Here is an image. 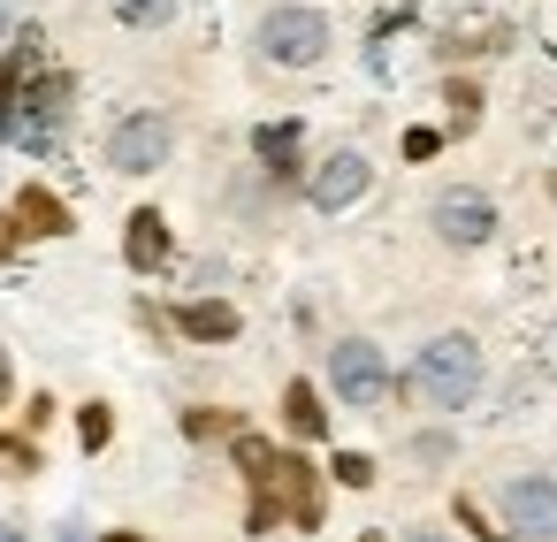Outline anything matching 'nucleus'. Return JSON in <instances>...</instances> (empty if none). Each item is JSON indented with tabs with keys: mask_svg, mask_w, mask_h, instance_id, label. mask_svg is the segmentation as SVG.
<instances>
[{
	"mask_svg": "<svg viewBox=\"0 0 557 542\" xmlns=\"http://www.w3.org/2000/svg\"><path fill=\"white\" fill-rule=\"evenodd\" d=\"M481 382H488V367H481V344H473L466 329L428 336L420 359H412V374H405V390H412L420 405H435V412H466V405L481 397Z\"/></svg>",
	"mask_w": 557,
	"mask_h": 542,
	"instance_id": "nucleus-1",
	"label": "nucleus"
},
{
	"mask_svg": "<svg viewBox=\"0 0 557 542\" xmlns=\"http://www.w3.org/2000/svg\"><path fill=\"white\" fill-rule=\"evenodd\" d=\"M336 47V24L321 9H306V0H275V9L252 24V54L268 70H321Z\"/></svg>",
	"mask_w": 557,
	"mask_h": 542,
	"instance_id": "nucleus-2",
	"label": "nucleus"
},
{
	"mask_svg": "<svg viewBox=\"0 0 557 542\" xmlns=\"http://www.w3.org/2000/svg\"><path fill=\"white\" fill-rule=\"evenodd\" d=\"M245 489H275L283 527H298V534H313V527L329 519V473H321L306 451H268V466H252Z\"/></svg>",
	"mask_w": 557,
	"mask_h": 542,
	"instance_id": "nucleus-3",
	"label": "nucleus"
},
{
	"mask_svg": "<svg viewBox=\"0 0 557 542\" xmlns=\"http://www.w3.org/2000/svg\"><path fill=\"white\" fill-rule=\"evenodd\" d=\"M329 390H336V405H351V412H382L389 390H397V374H389V359H382L374 336H336V344H329Z\"/></svg>",
	"mask_w": 557,
	"mask_h": 542,
	"instance_id": "nucleus-4",
	"label": "nucleus"
},
{
	"mask_svg": "<svg viewBox=\"0 0 557 542\" xmlns=\"http://www.w3.org/2000/svg\"><path fill=\"white\" fill-rule=\"evenodd\" d=\"M169 161H176V115L138 108V115H123L108 131V169L115 176H161Z\"/></svg>",
	"mask_w": 557,
	"mask_h": 542,
	"instance_id": "nucleus-5",
	"label": "nucleus"
},
{
	"mask_svg": "<svg viewBox=\"0 0 557 542\" xmlns=\"http://www.w3.org/2000/svg\"><path fill=\"white\" fill-rule=\"evenodd\" d=\"M428 230H435V245H450V252H481V245L496 237V199L473 192V184H443V192L428 199Z\"/></svg>",
	"mask_w": 557,
	"mask_h": 542,
	"instance_id": "nucleus-6",
	"label": "nucleus"
},
{
	"mask_svg": "<svg viewBox=\"0 0 557 542\" xmlns=\"http://www.w3.org/2000/svg\"><path fill=\"white\" fill-rule=\"evenodd\" d=\"M70 108H77V77L70 70H32L24 77V93H16V131L9 138H24V146H54V131L70 123Z\"/></svg>",
	"mask_w": 557,
	"mask_h": 542,
	"instance_id": "nucleus-7",
	"label": "nucleus"
},
{
	"mask_svg": "<svg viewBox=\"0 0 557 542\" xmlns=\"http://www.w3.org/2000/svg\"><path fill=\"white\" fill-rule=\"evenodd\" d=\"M367 184H374V161H367L359 146H336V153H321V161L306 169V207H313V214H344V207L367 199Z\"/></svg>",
	"mask_w": 557,
	"mask_h": 542,
	"instance_id": "nucleus-8",
	"label": "nucleus"
},
{
	"mask_svg": "<svg viewBox=\"0 0 557 542\" xmlns=\"http://www.w3.org/2000/svg\"><path fill=\"white\" fill-rule=\"evenodd\" d=\"M496 504H504V534L557 542V481H549V473H511Z\"/></svg>",
	"mask_w": 557,
	"mask_h": 542,
	"instance_id": "nucleus-9",
	"label": "nucleus"
},
{
	"mask_svg": "<svg viewBox=\"0 0 557 542\" xmlns=\"http://www.w3.org/2000/svg\"><path fill=\"white\" fill-rule=\"evenodd\" d=\"M169 252H176L169 214H161V207H131V222H123V260H131V275H161Z\"/></svg>",
	"mask_w": 557,
	"mask_h": 542,
	"instance_id": "nucleus-10",
	"label": "nucleus"
},
{
	"mask_svg": "<svg viewBox=\"0 0 557 542\" xmlns=\"http://www.w3.org/2000/svg\"><path fill=\"white\" fill-rule=\"evenodd\" d=\"M9 214H16V230H24V245H32V237H70V230H77L70 199H62L54 184H16Z\"/></svg>",
	"mask_w": 557,
	"mask_h": 542,
	"instance_id": "nucleus-11",
	"label": "nucleus"
},
{
	"mask_svg": "<svg viewBox=\"0 0 557 542\" xmlns=\"http://www.w3.org/2000/svg\"><path fill=\"white\" fill-rule=\"evenodd\" d=\"M169 329H176L184 344H237V336H245V313H237L230 298H184V306L169 313Z\"/></svg>",
	"mask_w": 557,
	"mask_h": 542,
	"instance_id": "nucleus-12",
	"label": "nucleus"
},
{
	"mask_svg": "<svg viewBox=\"0 0 557 542\" xmlns=\"http://www.w3.org/2000/svg\"><path fill=\"white\" fill-rule=\"evenodd\" d=\"M252 161H260L275 184H290V176L306 169V123H298V115H283V123H260V131H252Z\"/></svg>",
	"mask_w": 557,
	"mask_h": 542,
	"instance_id": "nucleus-13",
	"label": "nucleus"
},
{
	"mask_svg": "<svg viewBox=\"0 0 557 542\" xmlns=\"http://www.w3.org/2000/svg\"><path fill=\"white\" fill-rule=\"evenodd\" d=\"M283 428H290V443H329V405L306 374L283 382Z\"/></svg>",
	"mask_w": 557,
	"mask_h": 542,
	"instance_id": "nucleus-14",
	"label": "nucleus"
},
{
	"mask_svg": "<svg viewBox=\"0 0 557 542\" xmlns=\"http://www.w3.org/2000/svg\"><path fill=\"white\" fill-rule=\"evenodd\" d=\"M176 428H184L191 443H230L245 420H237V412H222V405H184V420H176Z\"/></svg>",
	"mask_w": 557,
	"mask_h": 542,
	"instance_id": "nucleus-15",
	"label": "nucleus"
},
{
	"mask_svg": "<svg viewBox=\"0 0 557 542\" xmlns=\"http://www.w3.org/2000/svg\"><path fill=\"white\" fill-rule=\"evenodd\" d=\"M443 100H450V138H466L481 123V77H443Z\"/></svg>",
	"mask_w": 557,
	"mask_h": 542,
	"instance_id": "nucleus-16",
	"label": "nucleus"
},
{
	"mask_svg": "<svg viewBox=\"0 0 557 542\" xmlns=\"http://www.w3.org/2000/svg\"><path fill=\"white\" fill-rule=\"evenodd\" d=\"M115 9V24H131V32H169L176 24V0H108Z\"/></svg>",
	"mask_w": 557,
	"mask_h": 542,
	"instance_id": "nucleus-17",
	"label": "nucleus"
},
{
	"mask_svg": "<svg viewBox=\"0 0 557 542\" xmlns=\"http://www.w3.org/2000/svg\"><path fill=\"white\" fill-rule=\"evenodd\" d=\"M77 443H85V458H100L108 443H115V405H77Z\"/></svg>",
	"mask_w": 557,
	"mask_h": 542,
	"instance_id": "nucleus-18",
	"label": "nucleus"
},
{
	"mask_svg": "<svg viewBox=\"0 0 557 542\" xmlns=\"http://www.w3.org/2000/svg\"><path fill=\"white\" fill-rule=\"evenodd\" d=\"M321 473H329V481H344V489H374V458H367V451H336Z\"/></svg>",
	"mask_w": 557,
	"mask_h": 542,
	"instance_id": "nucleus-19",
	"label": "nucleus"
},
{
	"mask_svg": "<svg viewBox=\"0 0 557 542\" xmlns=\"http://www.w3.org/2000/svg\"><path fill=\"white\" fill-rule=\"evenodd\" d=\"M443 138H450V131H435V123H412V131L397 138V153H405V161H435V153H443Z\"/></svg>",
	"mask_w": 557,
	"mask_h": 542,
	"instance_id": "nucleus-20",
	"label": "nucleus"
},
{
	"mask_svg": "<svg viewBox=\"0 0 557 542\" xmlns=\"http://www.w3.org/2000/svg\"><path fill=\"white\" fill-rule=\"evenodd\" d=\"M450 519H458V527H466L473 542H496V534H504V527H488V512H481L473 496H450Z\"/></svg>",
	"mask_w": 557,
	"mask_h": 542,
	"instance_id": "nucleus-21",
	"label": "nucleus"
},
{
	"mask_svg": "<svg viewBox=\"0 0 557 542\" xmlns=\"http://www.w3.org/2000/svg\"><path fill=\"white\" fill-rule=\"evenodd\" d=\"M450 451H458V443H450L443 428H428V435H412V458H420V466H450Z\"/></svg>",
	"mask_w": 557,
	"mask_h": 542,
	"instance_id": "nucleus-22",
	"label": "nucleus"
},
{
	"mask_svg": "<svg viewBox=\"0 0 557 542\" xmlns=\"http://www.w3.org/2000/svg\"><path fill=\"white\" fill-rule=\"evenodd\" d=\"M39 428H54V397H47V390L24 397V435H39Z\"/></svg>",
	"mask_w": 557,
	"mask_h": 542,
	"instance_id": "nucleus-23",
	"label": "nucleus"
},
{
	"mask_svg": "<svg viewBox=\"0 0 557 542\" xmlns=\"http://www.w3.org/2000/svg\"><path fill=\"white\" fill-rule=\"evenodd\" d=\"M16 252H24V230H16L9 207H0V260H16Z\"/></svg>",
	"mask_w": 557,
	"mask_h": 542,
	"instance_id": "nucleus-24",
	"label": "nucleus"
},
{
	"mask_svg": "<svg viewBox=\"0 0 557 542\" xmlns=\"http://www.w3.org/2000/svg\"><path fill=\"white\" fill-rule=\"evenodd\" d=\"M16 405V359H9V344H0V412Z\"/></svg>",
	"mask_w": 557,
	"mask_h": 542,
	"instance_id": "nucleus-25",
	"label": "nucleus"
},
{
	"mask_svg": "<svg viewBox=\"0 0 557 542\" xmlns=\"http://www.w3.org/2000/svg\"><path fill=\"white\" fill-rule=\"evenodd\" d=\"M405 542H450V534H443V527H412Z\"/></svg>",
	"mask_w": 557,
	"mask_h": 542,
	"instance_id": "nucleus-26",
	"label": "nucleus"
},
{
	"mask_svg": "<svg viewBox=\"0 0 557 542\" xmlns=\"http://www.w3.org/2000/svg\"><path fill=\"white\" fill-rule=\"evenodd\" d=\"M0 542H24V527H9V519H0Z\"/></svg>",
	"mask_w": 557,
	"mask_h": 542,
	"instance_id": "nucleus-27",
	"label": "nucleus"
},
{
	"mask_svg": "<svg viewBox=\"0 0 557 542\" xmlns=\"http://www.w3.org/2000/svg\"><path fill=\"white\" fill-rule=\"evenodd\" d=\"M100 542H146V534H131V527H123V534H100Z\"/></svg>",
	"mask_w": 557,
	"mask_h": 542,
	"instance_id": "nucleus-28",
	"label": "nucleus"
},
{
	"mask_svg": "<svg viewBox=\"0 0 557 542\" xmlns=\"http://www.w3.org/2000/svg\"><path fill=\"white\" fill-rule=\"evenodd\" d=\"M62 542H85V527H62Z\"/></svg>",
	"mask_w": 557,
	"mask_h": 542,
	"instance_id": "nucleus-29",
	"label": "nucleus"
},
{
	"mask_svg": "<svg viewBox=\"0 0 557 542\" xmlns=\"http://www.w3.org/2000/svg\"><path fill=\"white\" fill-rule=\"evenodd\" d=\"M359 542H382V534H359Z\"/></svg>",
	"mask_w": 557,
	"mask_h": 542,
	"instance_id": "nucleus-30",
	"label": "nucleus"
}]
</instances>
